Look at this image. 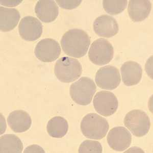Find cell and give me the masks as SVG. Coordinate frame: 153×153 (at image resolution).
I'll return each instance as SVG.
<instances>
[{"mask_svg":"<svg viewBox=\"0 0 153 153\" xmlns=\"http://www.w3.org/2000/svg\"><path fill=\"white\" fill-rule=\"evenodd\" d=\"M91 44V38L86 32L73 29L65 33L61 38V47L68 56L82 57L85 56Z\"/></svg>","mask_w":153,"mask_h":153,"instance_id":"cell-1","label":"cell"},{"mask_svg":"<svg viewBox=\"0 0 153 153\" xmlns=\"http://www.w3.org/2000/svg\"><path fill=\"white\" fill-rule=\"evenodd\" d=\"M109 129V125L107 120L96 113L86 115L81 123L82 134L89 139H102L105 137Z\"/></svg>","mask_w":153,"mask_h":153,"instance_id":"cell-2","label":"cell"},{"mask_svg":"<svg viewBox=\"0 0 153 153\" xmlns=\"http://www.w3.org/2000/svg\"><path fill=\"white\" fill-rule=\"evenodd\" d=\"M82 72V65L80 62L70 57L60 58L54 67V73L56 77L64 83L73 82L81 76Z\"/></svg>","mask_w":153,"mask_h":153,"instance_id":"cell-3","label":"cell"},{"mask_svg":"<svg viewBox=\"0 0 153 153\" xmlns=\"http://www.w3.org/2000/svg\"><path fill=\"white\" fill-rule=\"evenodd\" d=\"M96 89V84L92 79L82 77L71 85L70 96L77 104L86 106L91 103Z\"/></svg>","mask_w":153,"mask_h":153,"instance_id":"cell-4","label":"cell"},{"mask_svg":"<svg viewBox=\"0 0 153 153\" xmlns=\"http://www.w3.org/2000/svg\"><path fill=\"white\" fill-rule=\"evenodd\" d=\"M124 122L126 127L138 137L148 134L151 127L149 117L141 110H133L129 112L125 117Z\"/></svg>","mask_w":153,"mask_h":153,"instance_id":"cell-5","label":"cell"},{"mask_svg":"<svg viewBox=\"0 0 153 153\" xmlns=\"http://www.w3.org/2000/svg\"><path fill=\"white\" fill-rule=\"evenodd\" d=\"M113 46L104 38H99L93 42L89 50V58L97 65L109 63L113 59Z\"/></svg>","mask_w":153,"mask_h":153,"instance_id":"cell-6","label":"cell"},{"mask_svg":"<svg viewBox=\"0 0 153 153\" xmlns=\"http://www.w3.org/2000/svg\"><path fill=\"white\" fill-rule=\"evenodd\" d=\"M93 104L97 113L104 117H109L117 111L118 100L112 92L101 91L94 96Z\"/></svg>","mask_w":153,"mask_h":153,"instance_id":"cell-7","label":"cell"},{"mask_svg":"<svg viewBox=\"0 0 153 153\" xmlns=\"http://www.w3.org/2000/svg\"><path fill=\"white\" fill-rule=\"evenodd\" d=\"M95 81L101 88L113 90L118 87L121 81L120 71L117 68L111 65L102 67L96 73Z\"/></svg>","mask_w":153,"mask_h":153,"instance_id":"cell-8","label":"cell"},{"mask_svg":"<svg viewBox=\"0 0 153 153\" xmlns=\"http://www.w3.org/2000/svg\"><path fill=\"white\" fill-rule=\"evenodd\" d=\"M34 53L37 59L45 62L56 60L61 54L59 43L52 38H45L37 44Z\"/></svg>","mask_w":153,"mask_h":153,"instance_id":"cell-9","label":"cell"},{"mask_svg":"<svg viewBox=\"0 0 153 153\" xmlns=\"http://www.w3.org/2000/svg\"><path fill=\"white\" fill-rule=\"evenodd\" d=\"M21 37L24 40L33 42L40 38L42 33V25L37 19L27 16L21 19L19 26Z\"/></svg>","mask_w":153,"mask_h":153,"instance_id":"cell-10","label":"cell"},{"mask_svg":"<svg viewBox=\"0 0 153 153\" xmlns=\"http://www.w3.org/2000/svg\"><path fill=\"white\" fill-rule=\"evenodd\" d=\"M110 147L116 151H124L130 146L132 136L124 127H116L110 130L107 135Z\"/></svg>","mask_w":153,"mask_h":153,"instance_id":"cell-11","label":"cell"},{"mask_svg":"<svg viewBox=\"0 0 153 153\" xmlns=\"http://www.w3.org/2000/svg\"><path fill=\"white\" fill-rule=\"evenodd\" d=\"M95 33L99 36L109 38L118 33L119 27L117 21L111 16L102 15L97 17L93 24Z\"/></svg>","mask_w":153,"mask_h":153,"instance_id":"cell-12","label":"cell"},{"mask_svg":"<svg viewBox=\"0 0 153 153\" xmlns=\"http://www.w3.org/2000/svg\"><path fill=\"white\" fill-rule=\"evenodd\" d=\"M35 13L40 21L51 23L55 21L59 14V8L53 0H39L35 7Z\"/></svg>","mask_w":153,"mask_h":153,"instance_id":"cell-13","label":"cell"},{"mask_svg":"<svg viewBox=\"0 0 153 153\" xmlns=\"http://www.w3.org/2000/svg\"><path fill=\"white\" fill-rule=\"evenodd\" d=\"M123 82L127 86L135 85L139 83L143 75L141 66L135 61L126 62L121 68Z\"/></svg>","mask_w":153,"mask_h":153,"instance_id":"cell-14","label":"cell"},{"mask_svg":"<svg viewBox=\"0 0 153 153\" xmlns=\"http://www.w3.org/2000/svg\"><path fill=\"white\" fill-rule=\"evenodd\" d=\"M7 123L14 132L23 133L30 129L32 125V120L27 112L18 110L9 114Z\"/></svg>","mask_w":153,"mask_h":153,"instance_id":"cell-15","label":"cell"},{"mask_svg":"<svg viewBox=\"0 0 153 153\" xmlns=\"http://www.w3.org/2000/svg\"><path fill=\"white\" fill-rule=\"evenodd\" d=\"M151 3L148 0H131L128 7L129 16L133 22L144 21L149 16Z\"/></svg>","mask_w":153,"mask_h":153,"instance_id":"cell-16","label":"cell"},{"mask_svg":"<svg viewBox=\"0 0 153 153\" xmlns=\"http://www.w3.org/2000/svg\"><path fill=\"white\" fill-rule=\"evenodd\" d=\"M21 18L19 12L15 8L0 7V29L1 31L8 32L18 25Z\"/></svg>","mask_w":153,"mask_h":153,"instance_id":"cell-17","label":"cell"},{"mask_svg":"<svg viewBox=\"0 0 153 153\" xmlns=\"http://www.w3.org/2000/svg\"><path fill=\"white\" fill-rule=\"evenodd\" d=\"M23 143L14 134H5L0 138V152L1 153H21Z\"/></svg>","mask_w":153,"mask_h":153,"instance_id":"cell-18","label":"cell"},{"mask_svg":"<svg viewBox=\"0 0 153 153\" xmlns=\"http://www.w3.org/2000/svg\"><path fill=\"white\" fill-rule=\"evenodd\" d=\"M47 130L51 137L61 138L68 132V124L67 120L62 117H54L48 123Z\"/></svg>","mask_w":153,"mask_h":153,"instance_id":"cell-19","label":"cell"},{"mask_svg":"<svg viewBox=\"0 0 153 153\" xmlns=\"http://www.w3.org/2000/svg\"><path fill=\"white\" fill-rule=\"evenodd\" d=\"M127 0H104L103 6L105 10L111 15L119 14L126 9Z\"/></svg>","mask_w":153,"mask_h":153,"instance_id":"cell-20","label":"cell"},{"mask_svg":"<svg viewBox=\"0 0 153 153\" xmlns=\"http://www.w3.org/2000/svg\"><path fill=\"white\" fill-rule=\"evenodd\" d=\"M78 151L80 153H101L103 151V148L99 142L86 140L80 144Z\"/></svg>","mask_w":153,"mask_h":153,"instance_id":"cell-21","label":"cell"},{"mask_svg":"<svg viewBox=\"0 0 153 153\" xmlns=\"http://www.w3.org/2000/svg\"><path fill=\"white\" fill-rule=\"evenodd\" d=\"M57 3L60 7L65 9H73L80 5L82 2L81 0H58Z\"/></svg>","mask_w":153,"mask_h":153,"instance_id":"cell-22","label":"cell"},{"mask_svg":"<svg viewBox=\"0 0 153 153\" xmlns=\"http://www.w3.org/2000/svg\"><path fill=\"white\" fill-rule=\"evenodd\" d=\"M24 153H45V151L41 146L33 144L27 147L25 149Z\"/></svg>","mask_w":153,"mask_h":153,"instance_id":"cell-23","label":"cell"},{"mask_svg":"<svg viewBox=\"0 0 153 153\" xmlns=\"http://www.w3.org/2000/svg\"><path fill=\"white\" fill-rule=\"evenodd\" d=\"M153 59V56H152L151 57L148 59V61H147L146 65V70L147 71L148 75L152 79V76H153V75H152L153 73L150 71V70H151L152 71V68H153V67H152V66H153V65H152L153 64L152 63L153 59Z\"/></svg>","mask_w":153,"mask_h":153,"instance_id":"cell-24","label":"cell"},{"mask_svg":"<svg viewBox=\"0 0 153 153\" xmlns=\"http://www.w3.org/2000/svg\"><path fill=\"white\" fill-rule=\"evenodd\" d=\"M22 2V1H1V4L2 5L8 6H13L18 5L20 3Z\"/></svg>","mask_w":153,"mask_h":153,"instance_id":"cell-25","label":"cell"}]
</instances>
